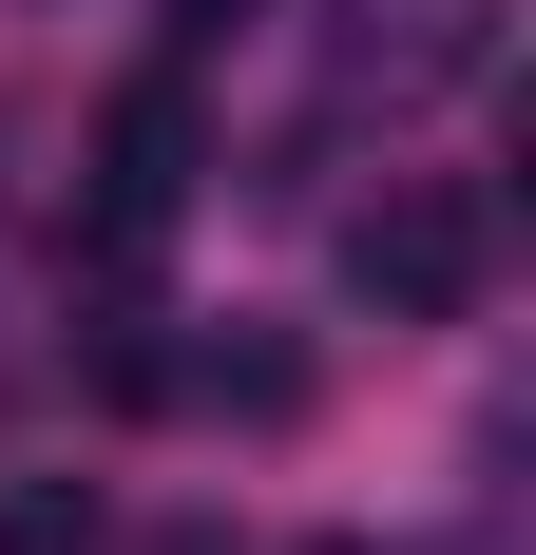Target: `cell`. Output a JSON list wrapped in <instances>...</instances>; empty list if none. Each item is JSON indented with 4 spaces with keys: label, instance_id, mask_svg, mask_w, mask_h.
Returning a JSON list of instances; mask_svg holds the SVG:
<instances>
[{
    "label": "cell",
    "instance_id": "cell-1",
    "mask_svg": "<svg viewBox=\"0 0 536 555\" xmlns=\"http://www.w3.org/2000/svg\"><path fill=\"white\" fill-rule=\"evenodd\" d=\"M345 287H365L383 326H460L498 287V211H480V172H383L365 211H345Z\"/></svg>",
    "mask_w": 536,
    "mask_h": 555
},
{
    "label": "cell",
    "instance_id": "cell-2",
    "mask_svg": "<svg viewBox=\"0 0 536 555\" xmlns=\"http://www.w3.org/2000/svg\"><path fill=\"white\" fill-rule=\"evenodd\" d=\"M192 172H212V134H192V77H135V96L97 115V192H77V230L135 269V249L192 211Z\"/></svg>",
    "mask_w": 536,
    "mask_h": 555
},
{
    "label": "cell",
    "instance_id": "cell-3",
    "mask_svg": "<svg viewBox=\"0 0 536 555\" xmlns=\"http://www.w3.org/2000/svg\"><path fill=\"white\" fill-rule=\"evenodd\" d=\"M498 57V0H345V77L365 96H441Z\"/></svg>",
    "mask_w": 536,
    "mask_h": 555
},
{
    "label": "cell",
    "instance_id": "cell-4",
    "mask_svg": "<svg viewBox=\"0 0 536 555\" xmlns=\"http://www.w3.org/2000/svg\"><path fill=\"white\" fill-rule=\"evenodd\" d=\"M0 555H97V499H77V479H20V499H0Z\"/></svg>",
    "mask_w": 536,
    "mask_h": 555
},
{
    "label": "cell",
    "instance_id": "cell-5",
    "mask_svg": "<svg viewBox=\"0 0 536 555\" xmlns=\"http://www.w3.org/2000/svg\"><path fill=\"white\" fill-rule=\"evenodd\" d=\"M230 20H250V0H173V39H230Z\"/></svg>",
    "mask_w": 536,
    "mask_h": 555
},
{
    "label": "cell",
    "instance_id": "cell-6",
    "mask_svg": "<svg viewBox=\"0 0 536 555\" xmlns=\"http://www.w3.org/2000/svg\"><path fill=\"white\" fill-rule=\"evenodd\" d=\"M307 555H365V537H307Z\"/></svg>",
    "mask_w": 536,
    "mask_h": 555
}]
</instances>
